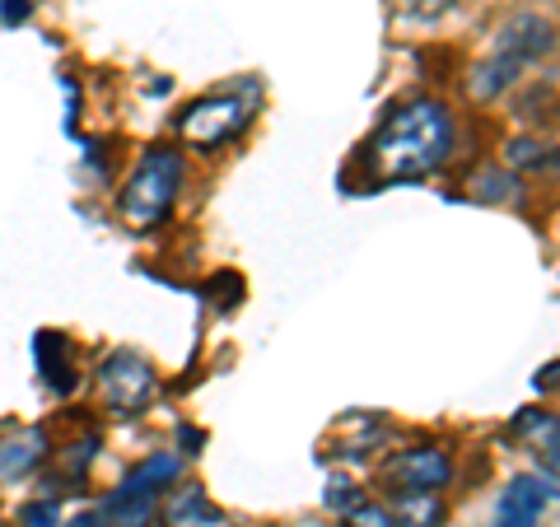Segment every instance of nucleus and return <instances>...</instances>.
I'll use <instances>...</instances> for the list:
<instances>
[{"mask_svg":"<svg viewBox=\"0 0 560 527\" xmlns=\"http://www.w3.org/2000/svg\"><path fill=\"white\" fill-rule=\"evenodd\" d=\"M453 150V117L440 98H411L393 108L378 121V131L364 145V168H370V187L383 183H416L444 168Z\"/></svg>","mask_w":560,"mask_h":527,"instance_id":"1","label":"nucleus"},{"mask_svg":"<svg viewBox=\"0 0 560 527\" xmlns=\"http://www.w3.org/2000/svg\"><path fill=\"white\" fill-rule=\"evenodd\" d=\"M261 113V80L257 75H243L234 84H220V90H210L201 98H191L187 108L178 113L173 121V131H178L183 145L191 150H220L238 140L243 131L253 127V117Z\"/></svg>","mask_w":560,"mask_h":527,"instance_id":"2","label":"nucleus"},{"mask_svg":"<svg viewBox=\"0 0 560 527\" xmlns=\"http://www.w3.org/2000/svg\"><path fill=\"white\" fill-rule=\"evenodd\" d=\"M187 178V164L173 145H150L140 160L131 164V173L117 187V215L121 224H131L136 234L154 230V224L168 220V210L178 206V191Z\"/></svg>","mask_w":560,"mask_h":527,"instance_id":"3","label":"nucleus"},{"mask_svg":"<svg viewBox=\"0 0 560 527\" xmlns=\"http://www.w3.org/2000/svg\"><path fill=\"white\" fill-rule=\"evenodd\" d=\"M547 51H551V24L541 20V14H514V20L495 33V47L471 66L467 94L481 103L500 98L518 80V70L533 66L537 57H547Z\"/></svg>","mask_w":560,"mask_h":527,"instance_id":"4","label":"nucleus"},{"mask_svg":"<svg viewBox=\"0 0 560 527\" xmlns=\"http://www.w3.org/2000/svg\"><path fill=\"white\" fill-rule=\"evenodd\" d=\"M94 383H98V401L103 411L113 415H140L160 393V368L150 364V355H140L131 346H117L98 360L94 368Z\"/></svg>","mask_w":560,"mask_h":527,"instance_id":"5","label":"nucleus"},{"mask_svg":"<svg viewBox=\"0 0 560 527\" xmlns=\"http://www.w3.org/2000/svg\"><path fill=\"white\" fill-rule=\"evenodd\" d=\"M448 477H453V462L440 448H407L383 462V485L393 495H440Z\"/></svg>","mask_w":560,"mask_h":527,"instance_id":"6","label":"nucleus"},{"mask_svg":"<svg viewBox=\"0 0 560 527\" xmlns=\"http://www.w3.org/2000/svg\"><path fill=\"white\" fill-rule=\"evenodd\" d=\"M51 462V438L43 425H10L0 434V485H24Z\"/></svg>","mask_w":560,"mask_h":527,"instance_id":"7","label":"nucleus"},{"mask_svg":"<svg viewBox=\"0 0 560 527\" xmlns=\"http://www.w3.org/2000/svg\"><path fill=\"white\" fill-rule=\"evenodd\" d=\"M154 527H224V508L206 495V485L197 481H178L160 500Z\"/></svg>","mask_w":560,"mask_h":527,"instance_id":"8","label":"nucleus"},{"mask_svg":"<svg viewBox=\"0 0 560 527\" xmlns=\"http://www.w3.org/2000/svg\"><path fill=\"white\" fill-rule=\"evenodd\" d=\"M547 504H551V485L533 477V471H518V477H510V485H504V495L495 504V527H537Z\"/></svg>","mask_w":560,"mask_h":527,"instance_id":"9","label":"nucleus"},{"mask_svg":"<svg viewBox=\"0 0 560 527\" xmlns=\"http://www.w3.org/2000/svg\"><path fill=\"white\" fill-rule=\"evenodd\" d=\"M33 355H38V378L47 393L70 397L80 388V360H75V341L66 331H38L33 341Z\"/></svg>","mask_w":560,"mask_h":527,"instance_id":"10","label":"nucleus"},{"mask_svg":"<svg viewBox=\"0 0 560 527\" xmlns=\"http://www.w3.org/2000/svg\"><path fill=\"white\" fill-rule=\"evenodd\" d=\"M178 481H183V458H178V448H168V453H150V458H140L127 471V481L117 485V495L121 500H150V504H160Z\"/></svg>","mask_w":560,"mask_h":527,"instance_id":"11","label":"nucleus"},{"mask_svg":"<svg viewBox=\"0 0 560 527\" xmlns=\"http://www.w3.org/2000/svg\"><path fill=\"white\" fill-rule=\"evenodd\" d=\"M510 434L533 453L537 467L547 471V477L560 481V415H547V411H518Z\"/></svg>","mask_w":560,"mask_h":527,"instance_id":"12","label":"nucleus"},{"mask_svg":"<svg viewBox=\"0 0 560 527\" xmlns=\"http://www.w3.org/2000/svg\"><path fill=\"white\" fill-rule=\"evenodd\" d=\"M383 438V425L374 415H346L337 430L327 434V444H323V458H364L374 444Z\"/></svg>","mask_w":560,"mask_h":527,"instance_id":"13","label":"nucleus"},{"mask_svg":"<svg viewBox=\"0 0 560 527\" xmlns=\"http://www.w3.org/2000/svg\"><path fill=\"white\" fill-rule=\"evenodd\" d=\"M94 458H98V430H84L75 444H66L57 453V477L70 485H84V471H90Z\"/></svg>","mask_w":560,"mask_h":527,"instance_id":"14","label":"nucleus"},{"mask_svg":"<svg viewBox=\"0 0 560 527\" xmlns=\"http://www.w3.org/2000/svg\"><path fill=\"white\" fill-rule=\"evenodd\" d=\"M397 527H440L444 504L440 495H397Z\"/></svg>","mask_w":560,"mask_h":527,"instance_id":"15","label":"nucleus"},{"mask_svg":"<svg viewBox=\"0 0 560 527\" xmlns=\"http://www.w3.org/2000/svg\"><path fill=\"white\" fill-rule=\"evenodd\" d=\"M20 527H61V504H57V495L24 500V504H20Z\"/></svg>","mask_w":560,"mask_h":527,"instance_id":"16","label":"nucleus"},{"mask_svg":"<svg viewBox=\"0 0 560 527\" xmlns=\"http://www.w3.org/2000/svg\"><path fill=\"white\" fill-rule=\"evenodd\" d=\"M341 527H397V518L388 514V508H378V504H355Z\"/></svg>","mask_w":560,"mask_h":527,"instance_id":"17","label":"nucleus"},{"mask_svg":"<svg viewBox=\"0 0 560 527\" xmlns=\"http://www.w3.org/2000/svg\"><path fill=\"white\" fill-rule=\"evenodd\" d=\"M407 5H411V14H420V20H440V14L453 10L458 0H407Z\"/></svg>","mask_w":560,"mask_h":527,"instance_id":"18","label":"nucleus"},{"mask_svg":"<svg viewBox=\"0 0 560 527\" xmlns=\"http://www.w3.org/2000/svg\"><path fill=\"white\" fill-rule=\"evenodd\" d=\"M33 14V0H0V20L14 24V20H28Z\"/></svg>","mask_w":560,"mask_h":527,"instance_id":"19","label":"nucleus"},{"mask_svg":"<svg viewBox=\"0 0 560 527\" xmlns=\"http://www.w3.org/2000/svg\"><path fill=\"white\" fill-rule=\"evenodd\" d=\"M66 527H108V518H103L98 508H84V514H75V518H70Z\"/></svg>","mask_w":560,"mask_h":527,"instance_id":"20","label":"nucleus"},{"mask_svg":"<svg viewBox=\"0 0 560 527\" xmlns=\"http://www.w3.org/2000/svg\"><path fill=\"white\" fill-rule=\"evenodd\" d=\"M537 388H560V360H551L547 368H537Z\"/></svg>","mask_w":560,"mask_h":527,"instance_id":"21","label":"nucleus"},{"mask_svg":"<svg viewBox=\"0 0 560 527\" xmlns=\"http://www.w3.org/2000/svg\"><path fill=\"white\" fill-rule=\"evenodd\" d=\"M191 448H201V434L197 430H183V453H191Z\"/></svg>","mask_w":560,"mask_h":527,"instance_id":"22","label":"nucleus"},{"mask_svg":"<svg viewBox=\"0 0 560 527\" xmlns=\"http://www.w3.org/2000/svg\"><path fill=\"white\" fill-rule=\"evenodd\" d=\"M556 168H560V154H556Z\"/></svg>","mask_w":560,"mask_h":527,"instance_id":"23","label":"nucleus"}]
</instances>
